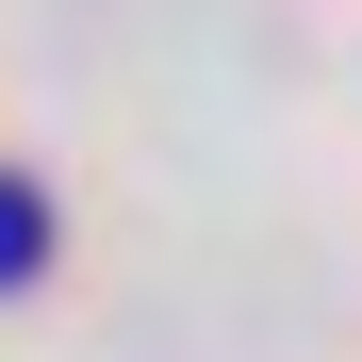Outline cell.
<instances>
[{
	"instance_id": "obj_1",
	"label": "cell",
	"mask_w": 362,
	"mask_h": 362,
	"mask_svg": "<svg viewBox=\"0 0 362 362\" xmlns=\"http://www.w3.org/2000/svg\"><path fill=\"white\" fill-rule=\"evenodd\" d=\"M17 280H49V198L0 181V296H17Z\"/></svg>"
}]
</instances>
